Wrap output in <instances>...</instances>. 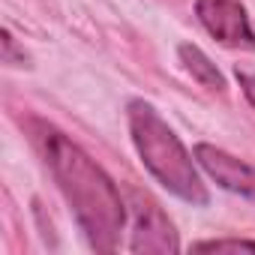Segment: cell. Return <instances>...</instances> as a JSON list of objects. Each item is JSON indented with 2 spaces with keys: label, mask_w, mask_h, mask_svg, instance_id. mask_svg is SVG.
<instances>
[{
  "label": "cell",
  "mask_w": 255,
  "mask_h": 255,
  "mask_svg": "<svg viewBox=\"0 0 255 255\" xmlns=\"http://www.w3.org/2000/svg\"><path fill=\"white\" fill-rule=\"evenodd\" d=\"M39 144L57 189L63 192L90 249L114 252L126 225V204L114 180L54 126H39Z\"/></svg>",
  "instance_id": "obj_1"
},
{
  "label": "cell",
  "mask_w": 255,
  "mask_h": 255,
  "mask_svg": "<svg viewBox=\"0 0 255 255\" xmlns=\"http://www.w3.org/2000/svg\"><path fill=\"white\" fill-rule=\"evenodd\" d=\"M126 120H129L132 144H135L144 168L156 177V183H162L180 201L204 207L210 201L207 186H204L189 150L174 135L171 126L159 117V111L144 99H132L126 105Z\"/></svg>",
  "instance_id": "obj_2"
},
{
  "label": "cell",
  "mask_w": 255,
  "mask_h": 255,
  "mask_svg": "<svg viewBox=\"0 0 255 255\" xmlns=\"http://www.w3.org/2000/svg\"><path fill=\"white\" fill-rule=\"evenodd\" d=\"M195 15L201 27L222 45L255 51V30L240 0H195Z\"/></svg>",
  "instance_id": "obj_3"
},
{
  "label": "cell",
  "mask_w": 255,
  "mask_h": 255,
  "mask_svg": "<svg viewBox=\"0 0 255 255\" xmlns=\"http://www.w3.org/2000/svg\"><path fill=\"white\" fill-rule=\"evenodd\" d=\"M129 195H132L129 207H132V216H135L129 249L132 252H180L174 222L165 216V210L153 198L141 195L138 189H132Z\"/></svg>",
  "instance_id": "obj_4"
},
{
  "label": "cell",
  "mask_w": 255,
  "mask_h": 255,
  "mask_svg": "<svg viewBox=\"0 0 255 255\" xmlns=\"http://www.w3.org/2000/svg\"><path fill=\"white\" fill-rule=\"evenodd\" d=\"M195 159L222 189L255 201V165H249V162H243V159H237L213 144H198Z\"/></svg>",
  "instance_id": "obj_5"
},
{
  "label": "cell",
  "mask_w": 255,
  "mask_h": 255,
  "mask_svg": "<svg viewBox=\"0 0 255 255\" xmlns=\"http://www.w3.org/2000/svg\"><path fill=\"white\" fill-rule=\"evenodd\" d=\"M177 54H180V63L186 66V72L201 84V87H207V90H225V78H222V72L216 69V63L198 48V45H189V42H183L180 48H177Z\"/></svg>",
  "instance_id": "obj_6"
},
{
  "label": "cell",
  "mask_w": 255,
  "mask_h": 255,
  "mask_svg": "<svg viewBox=\"0 0 255 255\" xmlns=\"http://www.w3.org/2000/svg\"><path fill=\"white\" fill-rule=\"evenodd\" d=\"M192 249H198V252H222V249H252V252H255V240H246V237H216V240H198V243H192Z\"/></svg>",
  "instance_id": "obj_7"
},
{
  "label": "cell",
  "mask_w": 255,
  "mask_h": 255,
  "mask_svg": "<svg viewBox=\"0 0 255 255\" xmlns=\"http://www.w3.org/2000/svg\"><path fill=\"white\" fill-rule=\"evenodd\" d=\"M30 57H27V51L15 42V36L9 33V30H3V63L6 66H24Z\"/></svg>",
  "instance_id": "obj_8"
},
{
  "label": "cell",
  "mask_w": 255,
  "mask_h": 255,
  "mask_svg": "<svg viewBox=\"0 0 255 255\" xmlns=\"http://www.w3.org/2000/svg\"><path fill=\"white\" fill-rule=\"evenodd\" d=\"M237 81H240L243 96H246V99H249V105L255 108V75H252V72H240V69H237Z\"/></svg>",
  "instance_id": "obj_9"
}]
</instances>
